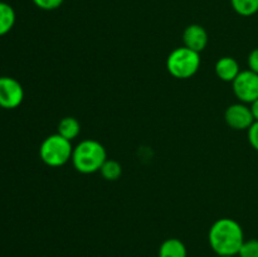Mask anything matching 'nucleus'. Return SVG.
I'll list each match as a JSON object with an SVG mask.
<instances>
[{
    "label": "nucleus",
    "mask_w": 258,
    "mask_h": 257,
    "mask_svg": "<svg viewBox=\"0 0 258 257\" xmlns=\"http://www.w3.org/2000/svg\"><path fill=\"white\" fill-rule=\"evenodd\" d=\"M249 108H251V112L254 121H258V98L252 103H249Z\"/></svg>",
    "instance_id": "nucleus-19"
},
{
    "label": "nucleus",
    "mask_w": 258,
    "mask_h": 257,
    "mask_svg": "<svg viewBox=\"0 0 258 257\" xmlns=\"http://www.w3.org/2000/svg\"><path fill=\"white\" fill-rule=\"evenodd\" d=\"M107 159L105 146L100 141L87 139L73 148L71 160L77 171L82 174H93L100 171L101 166Z\"/></svg>",
    "instance_id": "nucleus-2"
},
{
    "label": "nucleus",
    "mask_w": 258,
    "mask_h": 257,
    "mask_svg": "<svg viewBox=\"0 0 258 257\" xmlns=\"http://www.w3.org/2000/svg\"><path fill=\"white\" fill-rule=\"evenodd\" d=\"M216 75L217 77L224 82H233L237 76L241 72L238 62L233 57H222L216 63Z\"/></svg>",
    "instance_id": "nucleus-9"
},
{
    "label": "nucleus",
    "mask_w": 258,
    "mask_h": 257,
    "mask_svg": "<svg viewBox=\"0 0 258 257\" xmlns=\"http://www.w3.org/2000/svg\"><path fill=\"white\" fill-rule=\"evenodd\" d=\"M224 120L227 125L233 130H248L252 123L254 122V118L252 116L251 108L247 106V103L238 102L228 106L224 112Z\"/></svg>",
    "instance_id": "nucleus-7"
},
{
    "label": "nucleus",
    "mask_w": 258,
    "mask_h": 257,
    "mask_svg": "<svg viewBox=\"0 0 258 257\" xmlns=\"http://www.w3.org/2000/svg\"><path fill=\"white\" fill-rule=\"evenodd\" d=\"M17 14L10 4L0 2V37L8 34L14 28Z\"/></svg>",
    "instance_id": "nucleus-12"
},
{
    "label": "nucleus",
    "mask_w": 258,
    "mask_h": 257,
    "mask_svg": "<svg viewBox=\"0 0 258 257\" xmlns=\"http://www.w3.org/2000/svg\"><path fill=\"white\" fill-rule=\"evenodd\" d=\"M247 135H248V141L252 148L258 151V121L252 123L251 127L247 130Z\"/></svg>",
    "instance_id": "nucleus-17"
},
{
    "label": "nucleus",
    "mask_w": 258,
    "mask_h": 257,
    "mask_svg": "<svg viewBox=\"0 0 258 257\" xmlns=\"http://www.w3.org/2000/svg\"><path fill=\"white\" fill-rule=\"evenodd\" d=\"M218 257H236V256H218Z\"/></svg>",
    "instance_id": "nucleus-20"
},
{
    "label": "nucleus",
    "mask_w": 258,
    "mask_h": 257,
    "mask_svg": "<svg viewBox=\"0 0 258 257\" xmlns=\"http://www.w3.org/2000/svg\"><path fill=\"white\" fill-rule=\"evenodd\" d=\"M238 257H258V239H244L243 244L239 249Z\"/></svg>",
    "instance_id": "nucleus-15"
},
{
    "label": "nucleus",
    "mask_w": 258,
    "mask_h": 257,
    "mask_svg": "<svg viewBox=\"0 0 258 257\" xmlns=\"http://www.w3.org/2000/svg\"><path fill=\"white\" fill-rule=\"evenodd\" d=\"M232 87L239 102L252 103L258 98V75L251 70L241 71L232 82Z\"/></svg>",
    "instance_id": "nucleus-5"
},
{
    "label": "nucleus",
    "mask_w": 258,
    "mask_h": 257,
    "mask_svg": "<svg viewBox=\"0 0 258 257\" xmlns=\"http://www.w3.org/2000/svg\"><path fill=\"white\" fill-rule=\"evenodd\" d=\"M208 33L199 24L188 25L183 33L184 47L189 48L194 52H203L208 45Z\"/></svg>",
    "instance_id": "nucleus-8"
},
{
    "label": "nucleus",
    "mask_w": 258,
    "mask_h": 257,
    "mask_svg": "<svg viewBox=\"0 0 258 257\" xmlns=\"http://www.w3.org/2000/svg\"><path fill=\"white\" fill-rule=\"evenodd\" d=\"M73 146L70 140L53 134L42 141L39 148V156L43 163L52 168H59L66 165L72 159Z\"/></svg>",
    "instance_id": "nucleus-4"
},
{
    "label": "nucleus",
    "mask_w": 258,
    "mask_h": 257,
    "mask_svg": "<svg viewBox=\"0 0 258 257\" xmlns=\"http://www.w3.org/2000/svg\"><path fill=\"white\" fill-rule=\"evenodd\" d=\"M159 257H186L188 249L183 241L179 238H168L160 244L158 252Z\"/></svg>",
    "instance_id": "nucleus-10"
},
{
    "label": "nucleus",
    "mask_w": 258,
    "mask_h": 257,
    "mask_svg": "<svg viewBox=\"0 0 258 257\" xmlns=\"http://www.w3.org/2000/svg\"><path fill=\"white\" fill-rule=\"evenodd\" d=\"M231 5L241 17H252L258 13V0H231Z\"/></svg>",
    "instance_id": "nucleus-13"
},
{
    "label": "nucleus",
    "mask_w": 258,
    "mask_h": 257,
    "mask_svg": "<svg viewBox=\"0 0 258 257\" xmlns=\"http://www.w3.org/2000/svg\"><path fill=\"white\" fill-rule=\"evenodd\" d=\"M34 3V5L37 8L42 10H47V12H50V10H55L63 4L64 0H32Z\"/></svg>",
    "instance_id": "nucleus-16"
},
{
    "label": "nucleus",
    "mask_w": 258,
    "mask_h": 257,
    "mask_svg": "<svg viewBox=\"0 0 258 257\" xmlns=\"http://www.w3.org/2000/svg\"><path fill=\"white\" fill-rule=\"evenodd\" d=\"M201 53L186 47L175 48L166 58V70L178 80L193 77L201 68Z\"/></svg>",
    "instance_id": "nucleus-3"
},
{
    "label": "nucleus",
    "mask_w": 258,
    "mask_h": 257,
    "mask_svg": "<svg viewBox=\"0 0 258 257\" xmlns=\"http://www.w3.org/2000/svg\"><path fill=\"white\" fill-rule=\"evenodd\" d=\"M57 134H59L60 136H63L67 140L72 141L77 138L81 134V123L80 121L76 117L72 116H67V117H63L62 120L58 123Z\"/></svg>",
    "instance_id": "nucleus-11"
},
{
    "label": "nucleus",
    "mask_w": 258,
    "mask_h": 257,
    "mask_svg": "<svg viewBox=\"0 0 258 257\" xmlns=\"http://www.w3.org/2000/svg\"><path fill=\"white\" fill-rule=\"evenodd\" d=\"M208 241L218 256H237L244 242L243 228L236 219H217L209 228Z\"/></svg>",
    "instance_id": "nucleus-1"
},
{
    "label": "nucleus",
    "mask_w": 258,
    "mask_h": 257,
    "mask_svg": "<svg viewBox=\"0 0 258 257\" xmlns=\"http://www.w3.org/2000/svg\"><path fill=\"white\" fill-rule=\"evenodd\" d=\"M100 173L106 180L108 181H115L117 179H120L121 174H122V166L118 163L117 160H113V159H107V160L103 163V165L101 166Z\"/></svg>",
    "instance_id": "nucleus-14"
},
{
    "label": "nucleus",
    "mask_w": 258,
    "mask_h": 257,
    "mask_svg": "<svg viewBox=\"0 0 258 257\" xmlns=\"http://www.w3.org/2000/svg\"><path fill=\"white\" fill-rule=\"evenodd\" d=\"M24 100V88L19 81L13 77H0V107L13 110L22 105Z\"/></svg>",
    "instance_id": "nucleus-6"
},
{
    "label": "nucleus",
    "mask_w": 258,
    "mask_h": 257,
    "mask_svg": "<svg viewBox=\"0 0 258 257\" xmlns=\"http://www.w3.org/2000/svg\"><path fill=\"white\" fill-rule=\"evenodd\" d=\"M247 63H248V70H251L252 72L258 75V48H254V49L249 53Z\"/></svg>",
    "instance_id": "nucleus-18"
}]
</instances>
